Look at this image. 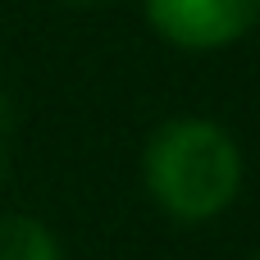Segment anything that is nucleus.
<instances>
[{"label":"nucleus","mask_w":260,"mask_h":260,"mask_svg":"<svg viewBox=\"0 0 260 260\" xmlns=\"http://www.w3.org/2000/svg\"><path fill=\"white\" fill-rule=\"evenodd\" d=\"M142 9L155 37L192 55L224 50L260 23V0H142Z\"/></svg>","instance_id":"f03ea898"},{"label":"nucleus","mask_w":260,"mask_h":260,"mask_svg":"<svg viewBox=\"0 0 260 260\" xmlns=\"http://www.w3.org/2000/svg\"><path fill=\"white\" fill-rule=\"evenodd\" d=\"M64 5H101V0H64Z\"/></svg>","instance_id":"39448f33"},{"label":"nucleus","mask_w":260,"mask_h":260,"mask_svg":"<svg viewBox=\"0 0 260 260\" xmlns=\"http://www.w3.org/2000/svg\"><path fill=\"white\" fill-rule=\"evenodd\" d=\"M146 197L178 224L224 215L242 192V151L233 133L201 114L165 119L142 151Z\"/></svg>","instance_id":"f257e3e1"},{"label":"nucleus","mask_w":260,"mask_h":260,"mask_svg":"<svg viewBox=\"0 0 260 260\" xmlns=\"http://www.w3.org/2000/svg\"><path fill=\"white\" fill-rule=\"evenodd\" d=\"M5 114V110H0ZM0 178H5V119H0Z\"/></svg>","instance_id":"20e7f679"},{"label":"nucleus","mask_w":260,"mask_h":260,"mask_svg":"<svg viewBox=\"0 0 260 260\" xmlns=\"http://www.w3.org/2000/svg\"><path fill=\"white\" fill-rule=\"evenodd\" d=\"M0 260H64L59 238L32 219V215H5L0 219Z\"/></svg>","instance_id":"7ed1b4c3"},{"label":"nucleus","mask_w":260,"mask_h":260,"mask_svg":"<svg viewBox=\"0 0 260 260\" xmlns=\"http://www.w3.org/2000/svg\"><path fill=\"white\" fill-rule=\"evenodd\" d=\"M251 260H260V251H256V256H251Z\"/></svg>","instance_id":"423d86ee"}]
</instances>
